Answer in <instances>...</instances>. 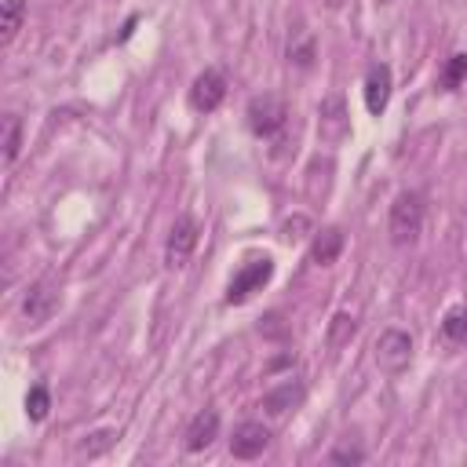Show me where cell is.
Returning <instances> with one entry per match:
<instances>
[{
  "mask_svg": "<svg viewBox=\"0 0 467 467\" xmlns=\"http://www.w3.org/2000/svg\"><path fill=\"white\" fill-rule=\"evenodd\" d=\"M223 99H226V77H223V69H204V73L193 77V84H190V109L212 113V109H219Z\"/></svg>",
  "mask_w": 467,
  "mask_h": 467,
  "instance_id": "cell-7",
  "label": "cell"
},
{
  "mask_svg": "<svg viewBox=\"0 0 467 467\" xmlns=\"http://www.w3.org/2000/svg\"><path fill=\"white\" fill-rule=\"evenodd\" d=\"M303 394H306L303 383H296V379H292V383H281L277 390H266V394H263V409H266L270 416H285L288 409H296V405L303 401Z\"/></svg>",
  "mask_w": 467,
  "mask_h": 467,
  "instance_id": "cell-13",
  "label": "cell"
},
{
  "mask_svg": "<svg viewBox=\"0 0 467 467\" xmlns=\"http://www.w3.org/2000/svg\"><path fill=\"white\" fill-rule=\"evenodd\" d=\"M463 80H467V51H456V55H449V62H445L438 84H441L445 91H456Z\"/></svg>",
  "mask_w": 467,
  "mask_h": 467,
  "instance_id": "cell-16",
  "label": "cell"
},
{
  "mask_svg": "<svg viewBox=\"0 0 467 467\" xmlns=\"http://www.w3.org/2000/svg\"><path fill=\"white\" fill-rule=\"evenodd\" d=\"M310 223H306V215H296V219H288L285 223V241H296V237H303L299 230H306Z\"/></svg>",
  "mask_w": 467,
  "mask_h": 467,
  "instance_id": "cell-22",
  "label": "cell"
},
{
  "mask_svg": "<svg viewBox=\"0 0 467 467\" xmlns=\"http://www.w3.org/2000/svg\"><path fill=\"white\" fill-rule=\"evenodd\" d=\"M372 358H376V368L387 372V376L405 372L409 361H412V336L401 332V328H383L376 336V354Z\"/></svg>",
  "mask_w": 467,
  "mask_h": 467,
  "instance_id": "cell-2",
  "label": "cell"
},
{
  "mask_svg": "<svg viewBox=\"0 0 467 467\" xmlns=\"http://www.w3.org/2000/svg\"><path fill=\"white\" fill-rule=\"evenodd\" d=\"M328 460H332V463H361L365 452H361V449H350V445H339V449H332Z\"/></svg>",
  "mask_w": 467,
  "mask_h": 467,
  "instance_id": "cell-21",
  "label": "cell"
},
{
  "mask_svg": "<svg viewBox=\"0 0 467 467\" xmlns=\"http://www.w3.org/2000/svg\"><path fill=\"white\" fill-rule=\"evenodd\" d=\"M113 441H117V431H95V434H88V441H80V452H84V456H99V452H106Z\"/></svg>",
  "mask_w": 467,
  "mask_h": 467,
  "instance_id": "cell-20",
  "label": "cell"
},
{
  "mask_svg": "<svg viewBox=\"0 0 467 467\" xmlns=\"http://www.w3.org/2000/svg\"><path fill=\"white\" fill-rule=\"evenodd\" d=\"M387 102H390V66L376 62L368 69V77H365V109L372 117H379L387 109Z\"/></svg>",
  "mask_w": 467,
  "mask_h": 467,
  "instance_id": "cell-10",
  "label": "cell"
},
{
  "mask_svg": "<svg viewBox=\"0 0 467 467\" xmlns=\"http://www.w3.org/2000/svg\"><path fill=\"white\" fill-rule=\"evenodd\" d=\"M215 438H219V412H215V409L197 412V416L190 420V427H186V449H190V452H204Z\"/></svg>",
  "mask_w": 467,
  "mask_h": 467,
  "instance_id": "cell-11",
  "label": "cell"
},
{
  "mask_svg": "<svg viewBox=\"0 0 467 467\" xmlns=\"http://www.w3.org/2000/svg\"><path fill=\"white\" fill-rule=\"evenodd\" d=\"M354 332H358V321H354L350 314H336V317H332V328H328V343L339 347V343H347Z\"/></svg>",
  "mask_w": 467,
  "mask_h": 467,
  "instance_id": "cell-19",
  "label": "cell"
},
{
  "mask_svg": "<svg viewBox=\"0 0 467 467\" xmlns=\"http://www.w3.org/2000/svg\"><path fill=\"white\" fill-rule=\"evenodd\" d=\"M270 445V431L263 427V423H241L237 431H234V438H230V452L237 456V460H255V456H263V449Z\"/></svg>",
  "mask_w": 467,
  "mask_h": 467,
  "instance_id": "cell-9",
  "label": "cell"
},
{
  "mask_svg": "<svg viewBox=\"0 0 467 467\" xmlns=\"http://www.w3.org/2000/svg\"><path fill=\"white\" fill-rule=\"evenodd\" d=\"M441 339L452 343V347L467 343V306H452V310L445 314V321H441Z\"/></svg>",
  "mask_w": 467,
  "mask_h": 467,
  "instance_id": "cell-15",
  "label": "cell"
},
{
  "mask_svg": "<svg viewBox=\"0 0 467 467\" xmlns=\"http://www.w3.org/2000/svg\"><path fill=\"white\" fill-rule=\"evenodd\" d=\"M387 230H390V241L394 244H412L420 237V230H423V197L416 190H401L394 197Z\"/></svg>",
  "mask_w": 467,
  "mask_h": 467,
  "instance_id": "cell-1",
  "label": "cell"
},
{
  "mask_svg": "<svg viewBox=\"0 0 467 467\" xmlns=\"http://www.w3.org/2000/svg\"><path fill=\"white\" fill-rule=\"evenodd\" d=\"M47 409H51V394H47V387H33L29 390V398H26V412H29V420L33 423H40L44 416H47Z\"/></svg>",
  "mask_w": 467,
  "mask_h": 467,
  "instance_id": "cell-18",
  "label": "cell"
},
{
  "mask_svg": "<svg viewBox=\"0 0 467 467\" xmlns=\"http://www.w3.org/2000/svg\"><path fill=\"white\" fill-rule=\"evenodd\" d=\"M244 117H248V128H252V135H274L281 124H285V117H288V106H285V99L281 95H274V91H263V95H255L252 102H248V109H244Z\"/></svg>",
  "mask_w": 467,
  "mask_h": 467,
  "instance_id": "cell-4",
  "label": "cell"
},
{
  "mask_svg": "<svg viewBox=\"0 0 467 467\" xmlns=\"http://www.w3.org/2000/svg\"><path fill=\"white\" fill-rule=\"evenodd\" d=\"M18 146H22V120L15 113H7L4 117V164H15Z\"/></svg>",
  "mask_w": 467,
  "mask_h": 467,
  "instance_id": "cell-17",
  "label": "cell"
},
{
  "mask_svg": "<svg viewBox=\"0 0 467 467\" xmlns=\"http://www.w3.org/2000/svg\"><path fill=\"white\" fill-rule=\"evenodd\" d=\"M343 4H347V0H325V7H328V11H339Z\"/></svg>",
  "mask_w": 467,
  "mask_h": 467,
  "instance_id": "cell-23",
  "label": "cell"
},
{
  "mask_svg": "<svg viewBox=\"0 0 467 467\" xmlns=\"http://www.w3.org/2000/svg\"><path fill=\"white\" fill-rule=\"evenodd\" d=\"M347 135H350V113L343 95H325L317 106V139L325 146H339L347 142Z\"/></svg>",
  "mask_w": 467,
  "mask_h": 467,
  "instance_id": "cell-5",
  "label": "cell"
},
{
  "mask_svg": "<svg viewBox=\"0 0 467 467\" xmlns=\"http://www.w3.org/2000/svg\"><path fill=\"white\" fill-rule=\"evenodd\" d=\"M22 22H26V0H4V7H0V40L11 44L22 29Z\"/></svg>",
  "mask_w": 467,
  "mask_h": 467,
  "instance_id": "cell-14",
  "label": "cell"
},
{
  "mask_svg": "<svg viewBox=\"0 0 467 467\" xmlns=\"http://www.w3.org/2000/svg\"><path fill=\"white\" fill-rule=\"evenodd\" d=\"M379 4H390V0H379Z\"/></svg>",
  "mask_w": 467,
  "mask_h": 467,
  "instance_id": "cell-24",
  "label": "cell"
},
{
  "mask_svg": "<svg viewBox=\"0 0 467 467\" xmlns=\"http://www.w3.org/2000/svg\"><path fill=\"white\" fill-rule=\"evenodd\" d=\"M197 219L193 215H179L175 223H171V234H168V244H164V259H168V266L171 270H179V266H186V259L193 255V248H197Z\"/></svg>",
  "mask_w": 467,
  "mask_h": 467,
  "instance_id": "cell-6",
  "label": "cell"
},
{
  "mask_svg": "<svg viewBox=\"0 0 467 467\" xmlns=\"http://www.w3.org/2000/svg\"><path fill=\"white\" fill-rule=\"evenodd\" d=\"M55 306H58V292H55L51 277H40V281L26 292V299H22V314H26L33 325H44V321L55 314Z\"/></svg>",
  "mask_w": 467,
  "mask_h": 467,
  "instance_id": "cell-8",
  "label": "cell"
},
{
  "mask_svg": "<svg viewBox=\"0 0 467 467\" xmlns=\"http://www.w3.org/2000/svg\"><path fill=\"white\" fill-rule=\"evenodd\" d=\"M339 252H343V230L339 226H325V230H317V237L310 244V263L314 266H332L339 259Z\"/></svg>",
  "mask_w": 467,
  "mask_h": 467,
  "instance_id": "cell-12",
  "label": "cell"
},
{
  "mask_svg": "<svg viewBox=\"0 0 467 467\" xmlns=\"http://www.w3.org/2000/svg\"><path fill=\"white\" fill-rule=\"evenodd\" d=\"M270 277H274V259H270V255L244 263V266L230 277V285H226V303H230V306L248 303L255 292H263V285H266Z\"/></svg>",
  "mask_w": 467,
  "mask_h": 467,
  "instance_id": "cell-3",
  "label": "cell"
}]
</instances>
